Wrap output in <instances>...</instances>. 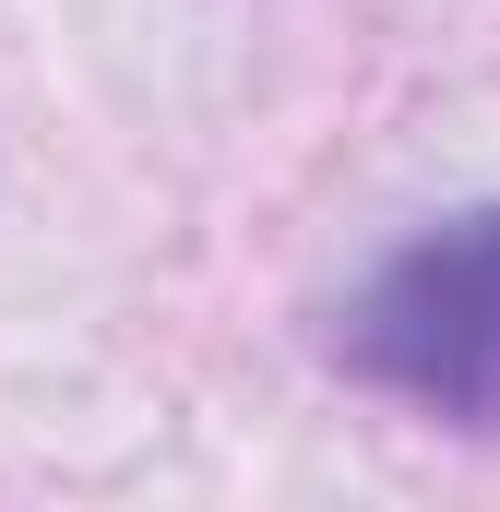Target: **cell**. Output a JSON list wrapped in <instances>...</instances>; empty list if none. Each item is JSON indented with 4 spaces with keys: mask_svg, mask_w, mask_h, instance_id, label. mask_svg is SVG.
Segmentation results:
<instances>
[{
    "mask_svg": "<svg viewBox=\"0 0 500 512\" xmlns=\"http://www.w3.org/2000/svg\"><path fill=\"white\" fill-rule=\"evenodd\" d=\"M334 358L346 382L441 429H500V203H465L381 251L334 310Z\"/></svg>",
    "mask_w": 500,
    "mask_h": 512,
    "instance_id": "6da1fadb",
    "label": "cell"
}]
</instances>
